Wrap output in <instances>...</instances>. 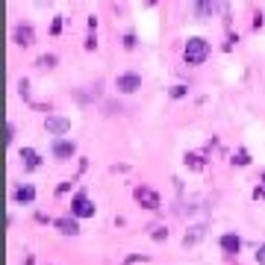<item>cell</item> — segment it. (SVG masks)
Listing matches in <instances>:
<instances>
[{"label": "cell", "mask_w": 265, "mask_h": 265, "mask_svg": "<svg viewBox=\"0 0 265 265\" xmlns=\"http://www.w3.org/2000/svg\"><path fill=\"white\" fill-rule=\"evenodd\" d=\"M183 56H186V62H189V65H200V62L209 56V41H206V38H189V41H186Z\"/></svg>", "instance_id": "obj_1"}, {"label": "cell", "mask_w": 265, "mask_h": 265, "mask_svg": "<svg viewBox=\"0 0 265 265\" xmlns=\"http://www.w3.org/2000/svg\"><path fill=\"white\" fill-rule=\"evenodd\" d=\"M192 12L198 15L200 21H206L215 12H224V0H192Z\"/></svg>", "instance_id": "obj_2"}, {"label": "cell", "mask_w": 265, "mask_h": 265, "mask_svg": "<svg viewBox=\"0 0 265 265\" xmlns=\"http://www.w3.org/2000/svg\"><path fill=\"white\" fill-rule=\"evenodd\" d=\"M115 89L124 92V95H132L135 89H141V77L138 74H118L115 77Z\"/></svg>", "instance_id": "obj_3"}, {"label": "cell", "mask_w": 265, "mask_h": 265, "mask_svg": "<svg viewBox=\"0 0 265 265\" xmlns=\"http://www.w3.org/2000/svg\"><path fill=\"white\" fill-rule=\"evenodd\" d=\"M71 212H74L77 218H92V215H95V203L86 198V195H77L74 203H71Z\"/></svg>", "instance_id": "obj_4"}, {"label": "cell", "mask_w": 265, "mask_h": 265, "mask_svg": "<svg viewBox=\"0 0 265 265\" xmlns=\"http://www.w3.org/2000/svg\"><path fill=\"white\" fill-rule=\"evenodd\" d=\"M132 195H135V200H138L144 209H159V195H156L153 189H144V186H138Z\"/></svg>", "instance_id": "obj_5"}, {"label": "cell", "mask_w": 265, "mask_h": 265, "mask_svg": "<svg viewBox=\"0 0 265 265\" xmlns=\"http://www.w3.org/2000/svg\"><path fill=\"white\" fill-rule=\"evenodd\" d=\"M44 127H47L50 135H65V132H71V121L62 118V115H50V118L44 121Z\"/></svg>", "instance_id": "obj_6"}, {"label": "cell", "mask_w": 265, "mask_h": 265, "mask_svg": "<svg viewBox=\"0 0 265 265\" xmlns=\"http://www.w3.org/2000/svg\"><path fill=\"white\" fill-rule=\"evenodd\" d=\"M74 153H77V144H74V141L59 138V135L53 138V156H56V159H71Z\"/></svg>", "instance_id": "obj_7"}, {"label": "cell", "mask_w": 265, "mask_h": 265, "mask_svg": "<svg viewBox=\"0 0 265 265\" xmlns=\"http://www.w3.org/2000/svg\"><path fill=\"white\" fill-rule=\"evenodd\" d=\"M33 38H35L33 27H18V30H15V44H21V47H30Z\"/></svg>", "instance_id": "obj_8"}, {"label": "cell", "mask_w": 265, "mask_h": 265, "mask_svg": "<svg viewBox=\"0 0 265 265\" xmlns=\"http://www.w3.org/2000/svg\"><path fill=\"white\" fill-rule=\"evenodd\" d=\"M21 159H24V165L30 168V171H35V168L41 165V156L35 153L33 147H24V150H21Z\"/></svg>", "instance_id": "obj_9"}, {"label": "cell", "mask_w": 265, "mask_h": 265, "mask_svg": "<svg viewBox=\"0 0 265 265\" xmlns=\"http://www.w3.org/2000/svg\"><path fill=\"white\" fill-rule=\"evenodd\" d=\"M203 233H206V227H203V224H198V227H192V233H186V236H183V245H186V248L198 245L200 239H203Z\"/></svg>", "instance_id": "obj_10"}, {"label": "cell", "mask_w": 265, "mask_h": 265, "mask_svg": "<svg viewBox=\"0 0 265 265\" xmlns=\"http://www.w3.org/2000/svg\"><path fill=\"white\" fill-rule=\"evenodd\" d=\"M56 227L65 233V236H77V233H80V224H77L74 218H59V221H56Z\"/></svg>", "instance_id": "obj_11"}, {"label": "cell", "mask_w": 265, "mask_h": 265, "mask_svg": "<svg viewBox=\"0 0 265 265\" xmlns=\"http://www.w3.org/2000/svg\"><path fill=\"white\" fill-rule=\"evenodd\" d=\"M221 248H224L227 254H236V251L242 248V242H239V236H233V233H227V236H221Z\"/></svg>", "instance_id": "obj_12"}, {"label": "cell", "mask_w": 265, "mask_h": 265, "mask_svg": "<svg viewBox=\"0 0 265 265\" xmlns=\"http://www.w3.org/2000/svg\"><path fill=\"white\" fill-rule=\"evenodd\" d=\"M33 198H35L33 186H18V189H15V200H18V203H30Z\"/></svg>", "instance_id": "obj_13"}, {"label": "cell", "mask_w": 265, "mask_h": 265, "mask_svg": "<svg viewBox=\"0 0 265 265\" xmlns=\"http://www.w3.org/2000/svg\"><path fill=\"white\" fill-rule=\"evenodd\" d=\"M38 65H41V68H53V65H56V56H41V59H38Z\"/></svg>", "instance_id": "obj_14"}, {"label": "cell", "mask_w": 265, "mask_h": 265, "mask_svg": "<svg viewBox=\"0 0 265 265\" xmlns=\"http://www.w3.org/2000/svg\"><path fill=\"white\" fill-rule=\"evenodd\" d=\"M186 165H192V168H203V162H200V156H195V153H192V156H186Z\"/></svg>", "instance_id": "obj_15"}, {"label": "cell", "mask_w": 265, "mask_h": 265, "mask_svg": "<svg viewBox=\"0 0 265 265\" xmlns=\"http://www.w3.org/2000/svg\"><path fill=\"white\" fill-rule=\"evenodd\" d=\"M233 162H239V165H248V162H251V159H248V153H245V150H239V153H236V159H233Z\"/></svg>", "instance_id": "obj_16"}, {"label": "cell", "mask_w": 265, "mask_h": 265, "mask_svg": "<svg viewBox=\"0 0 265 265\" xmlns=\"http://www.w3.org/2000/svg\"><path fill=\"white\" fill-rule=\"evenodd\" d=\"M183 95H186V86H174L171 89V98H183Z\"/></svg>", "instance_id": "obj_17"}, {"label": "cell", "mask_w": 265, "mask_h": 265, "mask_svg": "<svg viewBox=\"0 0 265 265\" xmlns=\"http://www.w3.org/2000/svg\"><path fill=\"white\" fill-rule=\"evenodd\" d=\"M257 263H260V265H265V245L260 248V251H257Z\"/></svg>", "instance_id": "obj_18"}, {"label": "cell", "mask_w": 265, "mask_h": 265, "mask_svg": "<svg viewBox=\"0 0 265 265\" xmlns=\"http://www.w3.org/2000/svg\"><path fill=\"white\" fill-rule=\"evenodd\" d=\"M254 198H265V189H257V192H254Z\"/></svg>", "instance_id": "obj_19"}]
</instances>
